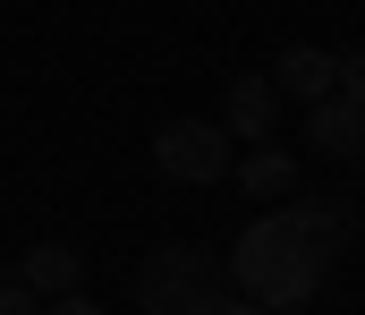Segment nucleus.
<instances>
[{
	"label": "nucleus",
	"mask_w": 365,
	"mask_h": 315,
	"mask_svg": "<svg viewBox=\"0 0 365 315\" xmlns=\"http://www.w3.org/2000/svg\"><path fill=\"white\" fill-rule=\"evenodd\" d=\"M230 179H238L247 196H289V188H297V154H280V145H255L247 162H230Z\"/></svg>",
	"instance_id": "9"
},
{
	"label": "nucleus",
	"mask_w": 365,
	"mask_h": 315,
	"mask_svg": "<svg viewBox=\"0 0 365 315\" xmlns=\"http://www.w3.org/2000/svg\"><path fill=\"white\" fill-rule=\"evenodd\" d=\"M221 315H272V307H247V299H230V307H221Z\"/></svg>",
	"instance_id": "13"
},
{
	"label": "nucleus",
	"mask_w": 365,
	"mask_h": 315,
	"mask_svg": "<svg viewBox=\"0 0 365 315\" xmlns=\"http://www.w3.org/2000/svg\"><path fill=\"white\" fill-rule=\"evenodd\" d=\"M221 281L247 299V307H272V315H289V307H306L314 290H323V264L280 230V213H264V221H247L238 230V247H230V264H221Z\"/></svg>",
	"instance_id": "1"
},
{
	"label": "nucleus",
	"mask_w": 365,
	"mask_h": 315,
	"mask_svg": "<svg viewBox=\"0 0 365 315\" xmlns=\"http://www.w3.org/2000/svg\"><path fill=\"white\" fill-rule=\"evenodd\" d=\"M331 94L365 103V51H331Z\"/></svg>",
	"instance_id": "10"
},
{
	"label": "nucleus",
	"mask_w": 365,
	"mask_h": 315,
	"mask_svg": "<svg viewBox=\"0 0 365 315\" xmlns=\"http://www.w3.org/2000/svg\"><path fill=\"white\" fill-rule=\"evenodd\" d=\"M272 213H280V230H289L323 273L340 264V247H349V213H331V205H272Z\"/></svg>",
	"instance_id": "5"
},
{
	"label": "nucleus",
	"mask_w": 365,
	"mask_h": 315,
	"mask_svg": "<svg viewBox=\"0 0 365 315\" xmlns=\"http://www.w3.org/2000/svg\"><path fill=\"white\" fill-rule=\"evenodd\" d=\"M230 281L204 247H153L136 273V315H221Z\"/></svg>",
	"instance_id": "2"
},
{
	"label": "nucleus",
	"mask_w": 365,
	"mask_h": 315,
	"mask_svg": "<svg viewBox=\"0 0 365 315\" xmlns=\"http://www.w3.org/2000/svg\"><path fill=\"white\" fill-rule=\"evenodd\" d=\"M77 247H60V239H43V247H26V264H17V281L34 290V299H68L77 290Z\"/></svg>",
	"instance_id": "8"
},
{
	"label": "nucleus",
	"mask_w": 365,
	"mask_h": 315,
	"mask_svg": "<svg viewBox=\"0 0 365 315\" xmlns=\"http://www.w3.org/2000/svg\"><path fill=\"white\" fill-rule=\"evenodd\" d=\"M230 128L221 119H170L162 136H153V171L162 179H179V188H212V179H230Z\"/></svg>",
	"instance_id": "3"
},
{
	"label": "nucleus",
	"mask_w": 365,
	"mask_h": 315,
	"mask_svg": "<svg viewBox=\"0 0 365 315\" xmlns=\"http://www.w3.org/2000/svg\"><path fill=\"white\" fill-rule=\"evenodd\" d=\"M43 315H110V307H93L86 290H68V299H51V307H43Z\"/></svg>",
	"instance_id": "12"
},
{
	"label": "nucleus",
	"mask_w": 365,
	"mask_h": 315,
	"mask_svg": "<svg viewBox=\"0 0 365 315\" xmlns=\"http://www.w3.org/2000/svg\"><path fill=\"white\" fill-rule=\"evenodd\" d=\"M272 94H289V103H323L331 94V51L323 43H289L272 60Z\"/></svg>",
	"instance_id": "7"
},
{
	"label": "nucleus",
	"mask_w": 365,
	"mask_h": 315,
	"mask_svg": "<svg viewBox=\"0 0 365 315\" xmlns=\"http://www.w3.org/2000/svg\"><path fill=\"white\" fill-rule=\"evenodd\" d=\"M306 128H314V145H323L331 162H365V103H349V94H323Z\"/></svg>",
	"instance_id": "6"
},
{
	"label": "nucleus",
	"mask_w": 365,
	"mask_h": 315,
	"mask_svg": "<svg viewBox=\"0 0 365 315\" xmlns=\"http://www.w3.org/2000/svg\"><path fill=\"white\" fill-rule=\"evenodd\" d=\"M0 315H43V299H34L26 281H0Z\"/></svg>",
	"instance_id": "11"
},
{
	"label": "nucleus",
	"mask_w": 365,
	"mask_h": 315,
	"mask_svg": "<svg viewBox=\"0 0 365 315\" xmlns=\"http://www.w3.org/2000/svg\"><path fill=\"white\" fill-rule=\"evenodd\" d=\"M272 119H280V94H272V77H230L221 86V128H230V145L247 136V145H272Z\"/></svg>",
	"instance_id": "4"
}]
</instances>
